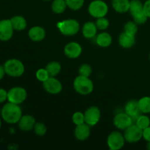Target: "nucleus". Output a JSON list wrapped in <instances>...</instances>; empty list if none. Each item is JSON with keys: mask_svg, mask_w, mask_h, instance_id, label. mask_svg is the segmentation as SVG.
Masks as SVG:
<instances>
[{"mask_svg": "<svg viewBox=\"0 0 150 150\" xmlns=\"http://www.w3.org/2000/svg\"><path fill=\"white\" fill-rule=\"evenodd\" d=\"M1 117L4 121L9 124H16L18 122L22 117V111L18 104L7 103L1 109Z\"/></svg>", "mask_w": 150, "mask_h": 150, "instance_id": "f257e3e1", "label": "nucleus"}, {"mask_svg": "<svg viewBox=\"0 0 150 150\" xmlns=\"http://www.w3.org/2000/svg\"><path fill=\"white\" fill-rule=\"evenodd\" d=\"M73 88L77 93L81 95H87L93 92L94 84L89 77L79 75L74 79Z\"/></svg>", "mask_w": 150, "mask_h": 150, "instance_id": "f03ea898", "label": "nucleus"}, {"mask_svg": "<svg viewBox=\"0 0 150 150\" xmlns=\"http://www.w3.org/2000/svg\"><path fill=\"white\" fill-rule=\"evenodd\" d=\"M130 11L133 21L137 24H143L146 23L149 18L145 14L144 10V4L140 0H131L130 4Z\"/></svg>", "mask_w": 150, "mask_h": 150, "instance_id": "7ed1b4c3", "label": "nucleus"}, {"mask_svg": "<svg viewBox=\"0 0 150 150\" xmlns=\"http://www.w3.org/2000/svg\"><path fill=\"white\" fill-rule=\"evenodd\" d=\"M57 28L64 36H73L80 30V24L76 19H66L57 23Z\"/></svg>", "mask_w": 150, "mask_h": 150, "instance_id": "20e7f679", "label": "nucleus"}, {"mask_svg": "<svg viewBox=\"0 0 150 150\" xmlns=\"http://www.w3.org/2000/svg\"><path fill=\"white\" fill-rule=\"evenodd\" d=\"M4 68L6 74L14 78L20 77L25 71L23 62L16 59H10L6 61L4 64Z\"/></svg>", "mask_w": 150, "mask_h": 150, "instance_id": "39448f33", "label": "nucleus"}, {"mask_svg": "<svg viewBox=\"0 0 150 150\" xmlns=\"http://www.w3.org/2000/svg\"><path fill=\"white\" fill-rule=\"evenodd\" d=\"M88 11L91 16L95 18L105 17L108 12V7L102 0H95L89 4Z\"/></svg>", "mask_w": 150, "mask_h": 150, "instance_id": "423d86ee", "label": "nucleus"}, {"mask_svg": "<svg viewBox=\"0 0 150 150\" xmlns=\"http://www.w3.org/2000/svg\"><path fill=\"white\" fill-rule=\"evenodd\" d=\"M27 97L26 89L21 86H16L7 92V100L9 102L20 105L25 101Z\"/></svg>", "mask_w": 150, "mask_h": 150, "instance_id": "0eeeda50", "label": "nucleus"}, {"mask_svg": "<svg viewBox=\"0 0 150 150\" xmlns=\"http://www.w3.org/2000/svg\"><path fill=\"white\" fill-rule=\"evenodd\" d=\"M124 135L119 131H114L108 135L107 138V144L111 150H119L124 146L125 143Z\"/></svg>", "mask_w": 150, "mask_h": 150, "instance_id": "6e6552de", "label": "nucleus"}, {"mask_svg": "<svg viewBox=\"0 0 150 150\" xmlns=\"http://www.w3.org/2000/svg\"><path fill=\"white\" fill-rule=\"evenodd\" d=\"M124 137L128 143H136L143 138V130L136 124H133L125 130Z\"/></svg>", "mask_w": 150, "mask_h": 150, "instance_id": "1a4fd4ad", "label": "nucleus"}, {"mask_svg": "<svg viewBox=\"0 0 150 150\" xmlns=\"http://www.w3.org/2000/svg\"><path fill=\"white\" fill-rule=\"evenodd\" d=\"M101 117V111L97 106H91L86 110L84 113L85 123L90 127L96 125L99 122Z\"/></svg>", "mask_w": 150, "mask_h": 150, "instance_id": "9d476101", "label": "nucleus"}, {"mask_svg": "<svg viewBox=\"0 0 150 150\" xmlns=\"http://www.w3.org/2000/svg\"><path fill=\"white\" fill-rule=\"evenodd\" d=\"M44 89L48 93L51 95H57L62 90V84L61 82L55 77L50 76L46 81L42 82Z\"/></svg>", "mask_w": 150, "mask_h": 150, "instance_id": "9b49d317", "label": "nucleus"}, {"mask_svg": "<svg viewBox=\"0 0 150 150\" xmlns=\"http://www.w3.org/2000/svg\"><path fill=\"white\" fill-rule=\"evenodd\" d=\"M13 29L10 19L0 21V40L8 41L13 35Z\"/></svg>", "mask_w": 150, "mask_h": 150, "instance_id": "f8f14e48", "label": "nucleus"}, {"mask_svg": "<svg viewBox=\"0 0 150 150\" xmlns=\"http://www.w3.org/2000/svg\"><path fill=\"white\" fill-rule=\"evenodd\" d=\"M114 125L117 128L125 130L133 124V120L125 112L117 114L114 118Z\"/></svg>", "mask_w": 150, "mask_h": 150, "instance_id": "ddd939ff", "label": "nucleus"}, {"mask_svg": "<svg viewBox=\"0 0 150 150\" xmlns=\"http://www.w3.org/2000/svg\"><path fill=\"white\" fill-rule=\"evenodd\" d=\"M64 53L70 59L79 58L82 53V47L79 42H68L64 48Z\"/></svg>", "mask_w": 150, "mask_h": 150, "instance_id": "4468645a", "label": "nucleus"}, {"mask_svg": "<svg viewBox=\"0 0 150 150\" xmlns=\"http://www.w3.org/2000/svg\"><path fill=\"white\" fill-rule=\"evenodd\" d=\"M125 112L127 115L130 116L133 119V121H136L139 118V117H140L142 114V112L139 108V102L135 100H130L125 104Z\"/></svg>", "mask_w": 150, "mask_h": 150, "instance_id": "2eb2a0df", "label": "nucleus"}, {"mask_svg": "<svg viewBox=\"0 0 150 150\" xmlns=\"http://www.w3.org/2000/svg\"><path fill=\"white\" fill-rule=\"evenodd\" d=\"M19 128L23 131H29L34 129L35 124H36V120L35 118L32 115L26 114V115H22L20 120L18 122Z\"/></svg>", "mask_w": 150, "mask_h": 150, "instance_id": "dca6fc26", "label": "nucleus"}, {"mask_svg": "<svg viewBox=\"0 0 150 150\" xmlns=\"http://www.w3.org/2000/svg\"><path fill=\"white\" fill-rule=\"evenodd\" d=\"M90 126L86 123H83L79 125H76L74 134L76 139L81 142L86 140L90 136Z\"/></svg>", "mask_w": 150, "mask_h": 150, "instance_id": "f3484780", "label": "nucleus"}, {"mask_svg": "<svg viewBox=\"0 0 150 150\" xmlns=\"http://www.w3.org/2000/svg\"><path fill=\"white\" fill-rule=\"evenodd\" d=\"M45 30L42 27L39 26H35L31 28L29 31V38L31 40L34 42H40L45 39Z\"/></svg>", "mask_w": 150, "mask_h": 150, "instance_id": "a211bd4d", "label": "nucleus"}, {"mask_svg": "<svg viewBox=\"0 0 150 150\" xmlns=\"http://www.w3.org/2000/svg\"><path fill=\"white\" fill-rule=\"evenodd\" d=\"M136 42L135 35H130L125 32H123L120 34L119 37V44L120 46L124 48H130L133 46Z\"/></svg>", "mask_w": 150, "mask_h": 150, "instance_id": "6ab92c4d", "label": "nucleus"}, {"mask_svg": "<svg viewBox=\"0 0 150 150\" xmlns=\"http://www.w3.org/2000/svg\"><path fill=\"white\" fill-rule=\"evenodd\" d=\"M98 29V27L95 23L88 21L85 23L82 27V34L86 39H92L96 35Z\"/></svg>", "mask_w": 150, "mask_h": 150, "instance_id": "aec40b11", "label": "nucleus"}, {"mask_svg": "<svg viewBox=\"0 0 150 150\" xmlns=\"http://www.w3.org/2000/svg\"><path fill=\"white\" fill-rule=\"evenodd\" d=\"M130 0H112V7L119 13H127L130 10Z\"/></svg>", "mask_w": 150, "mask_h": 150, "instance_id": "412c9836", "label": "nucleus"}, {"mask_svg": "<svg viewBox=\"0 0 150 150\" xmlns=\"http://www.w3.org/2000/svg\"><path fill=\"white\" fill-rule=\"evenodd\" d=\"M10 21H11L12 26H13L14 30L16 31L24 30L27 26L26 19L21 16H13L10 19Z\"/></svg>", "mask_w": 150, "mask_h": 150, "instance_id": "4be33fe9", "label": "nucleus"}, {"mask_svg": "<svg viewBox=\"0 0 150 150\" xmlns=\"http://www.w3.org/2000/svg\"><path fill=\"white\" fill-rule=\"evenodd\" d=\"M96 42L100 47L107 48L110 46L112 42V37L108 32H102L97 37Z\"/></svg>", "mask_w": 150, "mask_h": 150, "instance_id": "5701e85b", "label": "nucleus"}, {"mask_svg": "<svg viewBox=\"0 0 150 150\" xmlns=\"http://www.w3.org/2000/svg\"><path fill=\"white\" fill-rule=\"evenodd\" d=\"M48 73H49V76L51 77H56L58 76L62 70V66L59 62L57 61H53L48 63L45 67Z\"/></svg>", "mask_w": 150, "mask_h": 150, "instance_id": "b1692460", "label": "nucleus"}, {"mask_svg": "<svg viewBox=\"0 0 150 150\" xmlns=\"http://www.w3.org/2000/svg\"><path fill=\"white\" fill-rule=\"evenodd\" d=\"M67 7L65 0H54L51 4V9L56 14H61L65 11Z\"/></svg>", "mask_w": 150, "mask_h": 150, "instance_id": "393cba45", "label": "nucleus"}, {"mask_svg": "<svg viewBox=\"0 0 150 150\" xmlns=\"http://www.w3.org/2000/svg\"><path fill=\"white\" fill-rule=\"evenodd\" d=\"M138 102L142 114L150 113V97H143L139 100H138Z\"/></svg>", "mask_w": 150, "mask_h": 150, "instance_id": "a878e982", "label": "nucleus"}, {"mask_svg": "<svg viewBox=\"0 0 150 150\" xmlns=\"http://www.w3.org/2000/svg\"><path fill=\"white\" fill-rule=\"evenodd\" d=\"M136 125L138 127H140L142 130H144L145 128L150 126V119L149 117L146 115H142L139 117V118L136 120Z\"/></svg>", "mask_w": 150, "mask_h": 150, "instance_id": "bb28decb", "label": "nucleus"}, {"mask_svg": "<svg viewBox=\"0 0 150 150\" xmlns=\"http://www.w3.org/2000/svg\"><path fill=\"white\" fill-rule=\"evenodd\" d=\"M67 7L72 10H79L83 7L84 0H65Z\"/></svg>", "mask_w": 150, "mask_h": 150, "instance_id": "cd10ccee", "label": "nucleus"}, {"mask_svg": "<svg viewBox=\"0 0 150 150\" xmlns=\"http://www.w3.org/2000/svg\"><path fill=\"white\" fill-rule=\"evenodd\" d=\"M124 32L130 35H136L138 32V26L137 23L135 21H128L125 24Z\"/></svg>", "mask_w": 150, "mask_h": 150, "instance_id": "c85d7f7f", "label": "nucleus"}, {"mask_svg": "<svg viewBox=\"0 0 150 150\" xmlns=\"http://www.w3.org/2000/svg\"><path fill=\"white\" fill-rule=\"evenodd\" d=\"M72 121H73V124L76 125H79L85 123L84 114L80 112V111L75 112L72 117Z\"/></svg>", "mask_w": 150, "mask_h": 150, "instance_id": "c756f323", "label": "nucleus"}, {"mask_svg": "<svg viewBox=\"0 0 150 150\" xmlns=\"http://www.w3.org/2000/svg\"><path fill=\"white\" fill-rule=\"evenodd\" d=\"M79 73L81 76L89 77L92 73V68L89 64H83L80 66L79 69Z\"/></svg>", "mask_w": 150, "mask_h": 150, "instance_id": "7c9ffc66", "label": "nucleus"}, {"mask_svg": "<svg viewBox=\"0 0 150 150\" xmlns=\"http://www.w3.org/2000/svg\"><path fill=\"white\" fill-rule=\"evenodd\" d=\"M95 24H96L98 29H100V30H105V29H108L110 23L108 19L105 18V17H102L99 18H97Z\"/></svg>", "mask_w": 150, "mask_h": 150, "instance_id": "2f4dec72", "label": "nucleus"}, {"mask_svg": "<svg viewBox=\"0 0 150 150\" xmlns=\"http://www.w3.org/2000/svg\"><path fill=\"white\" fill-rule=\"evenodd\" d=\"M34 130H35V134L39 136H42L46 133L47 127L43 123L37 122L34 127Z\"/></svg>", "mask_w": 150, "mask_h": 150, "instance_id": "473e14b6", "label": "nucleus"}, {"mask_svg": "<svg viewBox=\"0 0 150 150\" xmlns=\"http://www.w3.org/2000/svg\"><path fill=\"white\" fill-rule=\"evenodd\" d=\"M50 77L49 73H48L46 69H39V70L37 71L36 73V78L39 81L44 82L45 81H46L48 78Z\"/></svg>", "mask_w": 150, "mask_h": 150, "instance_id": "72a5a7b5", "label": "nucleus"}, {"mask_svg": "<svg viewBox=\"0 0 150 150\" xmlns=\"http://www.w3.org/2000/svg\"><path fill=\"white\" fill-rule=\"evenodd\" d=\"M7 100V92L4 89L0 88V103H2Z\"/></svg>", "mask_w": 150, "mask_h": 150, "instance_id": "f704fd0d", "label": "nucleus"}, {"mask_svg": "<svg viewBox=\"0 0 150 150\" xmlns=\"http://www.w3.org/2000/svg\"><path fill=\"white\" fill-rule=\"evenodd\" d=\"M143 138L146 142H150V126L143 130Z\"/></svg>", "mask_w": 150, "mask_h": 150, "instance_id": "c9c22d12", "label": "nucleus"}, {"mask_svg": "<svg viewBox=\"0 0 150 150\" xmlns=\"http://www.w3.org/2000/svg\"><path fill=\"white\" fill-rule=\"evenodd\" d=\"M144 10L148 18H150V0H147L144 4Z\"/></svg>", "mask_w": 150, "mask_h": 150, "instance_id": "e433bc0d", "label": "nucleus"}, {"mask_svg": "<svg viewBox=\"0 0 150 150\" xmlns=\"http://www.w3.org/2000/svg\"><path fill=\"white\" fill-rule=\"evenodd\" d=\"M5 70H4V66L0 65V81L4 78V75H5Z\"/></svg>", "mask_w": 150, "mask_h": 150, "instance_id": "4c0bfd02", "label": "nucleus"}, {"mask_svg": "<svg viewBox=\"0 0 150 150\" xmlns=\"http://www.w3.org/2000/svg\"><path fill=\"white\" fill-rule=\"evenodd\" d=\"M146 148H147V149L150 150V142H148L147 145H146Z\"/></svg>", "mask_w": 150, "mask_h": 150, "instance_id": "58836bf2", "label": "nucleus"}, {"mask_svg": "<svg viewBox=\"0 0 150 150\" xmlns=\"http://www.w3.org/2000/svg\"><path fill=\"white\" fill-rule=\"evenodd\" d=\"M1 127V119H0V128Z\"/></svg>", "mask_w": 150, "mask_h": 150, "instance_id": "ea45409f", "label": "nucleus"}, {"mask_svg": "<svg viewBox=\"0 0 150 150\" xmlns=\"http://www.w3.org/2000/svg\"><path fill=\"white\" fill-rule=\"evenodd\" d=\"M44 1H50V0H44Z\"/></svg>", "mask_w": 150, "mask_h": 150, "instance_id": "a19ab883", "label": "nucleus"}, {"mask_svg": "<svg viewBox=\"0 0 150 150\" xmlns=\"http://www.w3.org/2000/svg\"><path fill=\"white\" fill-rule=\"evenodd\" d=\"M149 61H150V53H149Z\"/></svg>", "mask_w": 150, "mask_h": 150, "instance_id": "79ce46f5", "label": "nucleus"}]
</instances>
